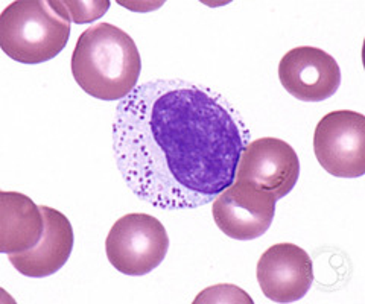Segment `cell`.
Listing matches in <instances>:
<instances>
[{
    "label": "cell",
    "instance_id": "cell-2",
    "mask_svg": "<svg viewBox=\"0 0 365 304\" xmlns=\"http://www.w3.org/2000/svg\"><path fill=\"white\" fill-rule=\"evenodd\" d=\"M142 60L123 29L96 23L79 36L72 55V75L84 92L101 100H122L137 87Z\"/></svg>",
    "mask_w": 365,
    "mask_h": 304
},
{
    "label": "cell",
    "instance_id": "cell-6",
    "mask_svg": "<svg viewBox=\"0 0 365 304\" xmlns=\"http://www.w3.org/2000/svg\"><path fill=\"white\" fill-rule=\"evenodd\" d=\"M277 198L250 182L236 179L213 199L212 213L218 229L236 241H255L271 227Z\"/></svg>",
    "mask_w": 365,
    "mask_h": 304
},
{
    "label": "cell",
    "instance_id": "cell-12",
    "mask_svg": "<svg viewBox=\"0 0 365 304\" xmlns=\"http://www.w3.org/2000/svg\"><path fill=\"white\" fill-rule=\"evenodd\" d=\"M200 303H247L251 304L253 300L250 298L247 292L241 290L235 285H216L213 288L204 289L201 294L193 300V304Z\"/></svg>",
    "mask_w": 365,
    "mask_h": 304
},
{
    "label": "cell",
    "instance_id": "cell-11",
    "mask_svg": "<svg viewBox=\"0 0 365 304\" xmlns=\"http://www.w3.org/2000/svg\"><path fill=\"white\" fill-rule=\"evenodd\" d=\"M44 233L40 206L20 192H0V251L19 254L32 250Z\"/></svg>",
    "mask_w": 365,
    "mask_h": 304
},
{
    "label": "cell",
    "instance_id": "cell-1",
    "mask_svg": "<svg viewBox=\"0 0 365 304\" xmlns=\"http://www.w3.org/2000/svg\"><path fill=\"white\" fill-rule=\"evenodd\" d=\"M251 140L244 117L215 90L151 80L123 98L113 151L131 192L160 210L209 204L232 186Z\"/></svg>",
    "mask_w": 365,
    "mask_h": 304
},
{
    "label": "cell",
    "instance_id": "cell-7",
    "mask_svg": "<svg viewBox=\"0 0 365 304\" xmlns=\"http://www.w3.org/2000/svg\"><path fill=\"white\" fill-rule=\"evenodd\" d=\"M299 177L300 160L292 146L276 137H262L245 146L235 178L253 183L280 199L295 187Z\"/></svg>",
    "mask_w": 365,
    "mask_h": 304
},
{
    "label": "cell",
    "instance_id": "cell-3",
    "mask_svg": "<svg viewBox=\"0 0 365 304\" xmlns=\"http://www.w3.org/2000/svg\"><path fill=\"white\" fill-rule=\"evenodd\" d=\"M71 23L63 2L16 0L0 14V48L23 64L46 63L66 48Z\"/></svg>",
    "mask_w": 365,
    "mask_h": 304
},
{
    "label": "cell",
    "instance_id": "cell-13",
    "mask_svg": "<svg viewBox=\"0 0 365 304\" xmlns=\"http://www.w3.org/2000/svg\"><path fill=\"white\" fill-rule=\"evenodd\" d=\"M63 5L66 8L67 16L71 17V21L81 25L101 19L107 13L111 4L108 0H104V2L93 0V2H63Z\"/></svg>",
    "mask_w": 365,
    "mask_h": 304
},
{
    "label": "cell",
    "instance_id": "cell-8",
    "mask_svg": "<svg viewBox=\"0 0 365 304\" xmlns=\"http://www.w3.org/2000/svg\"><path fill=\"white\" fill-rule=\"evenodd\" d=\"M279 80L289 95L303 103H322L338 92L341 69L334 56L323 49L299 46L283 55Z\"/></svg>",
    "mask_w": 365,
    "mask_h": 304
},
{
    "label": "cell",
    "instance_id": "cell-4",
    "mask_svg": "<svg viewBox=\"0 0 365 304\" xmlns=\"http://www.w3.org/2000/svg\"><path fill=\"white\" fill-rule=\"evenodd\" d=\"M169 236L165 225L146 213H128L111 227L106 253L108 262L125 276L150 274L165 261Z\"/></svg>",
    "mask_w": 365,
    "mask_h": 304
},
{
    "label": "cell",
    "instance_id": "cell-5",
    "mask_svg": "<svg viewBox=\"0 0 365 304\" xmlns=\"http://www.w3.org/2000/svg\"><path fill=\"white\" fill-rule=\"evenodd\" d=\"M314 152L326 172L336 178L365 174V116L351 110L330 111L314 132Z\"/></svg>",
    "mask_w": 365,
    "mask_h": 304
},
{
    "label": "cell",
    "instance_id": "cell-9",
    "mask_svg": "<svg viewBox=\"0 0 365 304\" xmlns=\"http://www.w3.org/2000/svg\"><path fill=\"white\" fill-rule=\"evenodd\" d=\"M257 281L264 295L274 303L299 301L309 292L314 281L311 257L299 245H272L259 258Z\"/></svg>",
    "mask_w": 365,
    "mask_h": 304
},
{
    "label": "cell",
    "instance_id": "cell-10",
    "mask_svg": "<svg viewBox=\"0 0 365 304\" xmlns=\"http://www.w3.org/2000/svg\"><path fill=\"white\" fill-rule=\"evenodd\" d=\"M40 209L44 216L41 241L29 251L8 254L11 265L21 276L32 278L58 273L71 257L75 243L73 227L64 213L46 206H40Z\"/></svg>",
    "mask_w": 365,
    "mask_h": 304
}]
</instances>
